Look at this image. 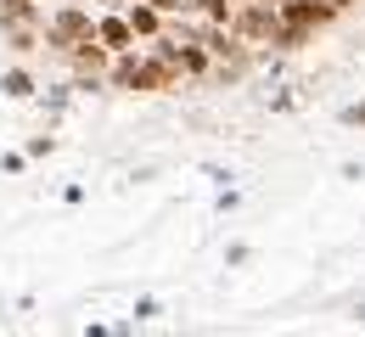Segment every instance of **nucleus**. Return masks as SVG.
<instances>
[{
  "label": "nucleus",
  "mask_w": 365,
  "mask_h": 337,
  "mask_svg": "<svg viewBox=\"0 0 365 337\" xmlns=\"http://www.w3.org/2000/svg\"><path fill=\"white\" fill-rule=\"evenodd\" d=\"M91 34H96V23H91V11H79V6H62L46 23V46L51 51H73V46H85Z\"/></svg>",
  "instance_id": "obj_1"
},
{
  "label": "nucleus",
  "mask_w": 365,
  "mask_h": 337,
  "mask_svg": "<svg viewBox=\"0 0 365 337\" xmlns=\"http://www.w3.org/2000/svg\"><path fill=\"white\" fill-rule=\"evenodd\" d=\"M225 23L242 34V40H275V34H281V11H275V0H253V6H242V11L225 17Z\"/></svg>",
  "instance_id": "obj_2"
},
{
  "label": "nucleus",
  "mask_w": 365,
  "mask_h": 337,
  "mask_svg": "<svg viewBox=\"0 0 365 337\" xmlns=\"http://www.w3.org/2000/svg\"><path fill=\"white\" fill-rule=\"evenodd\" d=\"M169 85H175V62H163V56H158V62H140V56H135L124 90H169Z\"/></svg>",
  "instance_id": "obj_3"
},
{
  "label": "nucleus",
  "mask_w": 365,
  "mask_h": 337,
  "mask_svg": "<svg viewBox=\"0 0 365 337\" xmlns=\"http://www.w3.org/2000/svg\"><path fill=\"white\" fill-rule=\"evenodd\" d=\"M68 56H73V68H79V73H85V79H96V73H101V68H107V46H101V40H85V46H73L68 51Z\"/></svg>",
  "instance_id": "obj_4"
},
{
  "label": "nucleus",
  "mask_w": 365,
  "mask_h": 337,
  "mask_svg": "<svg viewBox=\"0 0 365 337\" xmlns=\"http://www.w3.org/2000/svg\"><path fill=\"white\" fill-rule=\"evenodd\" d=\"M96 40H101L107 51H124L135 34H130V23H124V17H101V23H96Z\"/></svg>",
  "instance_id": "obj_5"
},
{
  "label": "nucleus",
  "mask_w": 365,
  "mask_h": 337,
  "mask_svg": "<svg viewBox=\"0 0 365 337\" xmlns=\"http://www.w3.org/2000/svg\"><path fill=\"white\" fill-rule=\"evenodd\" d=\"M158 17H163V11H152V6L140 0V6H130L124 23H130V34H158Z\"/></svg>",
  "instance_id": "obj_6"
},
{
  "label": "nucleus",
  "mask_w": 365,
  "mask_h": 337,
  "mask_svg": "<svg viewBox=\"0 0 365 337\" xmlns=\"http://www.w3.org/2000/svg\"><path fill=\"white\" fill-rule=\"evenodd\" d=\"M0 90H6V96H34V79H29L23 68H11V73L0 79Z\"/></svg>",
  "instance_id": "obj_7"
},
{
  "label": "nucleus",
  "mask_w": 365,
  "mask_h": 337,
  "mask_svg": "<svg viewBox=\"0 0 365 337\" xmlns=\"http://www.w3.org/2000/svg\"><path fill=\"white\" fill-rule=\"evenodd\" d=\"M191 6H202L214 23H225V17H230V0H191Z\"/></svg>",
  "instance_id": "obj_8"
},
{
  "label": "nucleus",
  "mask_w": 365,
  "mask_h": 337,
  "mask_svg": "<svg viewBox=\"0 0 365 337\" xmlns=\"http://www.w3.org/2000/svg\"><path fill=\"white\" fill-rule=\"evenodd\" d=\"M146 6H152V11H185L191 0H146Z\"/></svg>",
  "instance_id": "obj_9"
},
{
  "label": "nucleus",
  "mask_w": 365,
  "mask_h": 337,
  "mask_svg": "<svg viewBox=\"0 0 365 337\" xmlns=\"http://www.w3.org/2000/svg\"><path fill=\"white\" fill-rule=\"evenodd\" d=\"M343 124H365V107H343Z\"/></svg>",
  "instance_id": "obj_10"
},
{
  "label": "nucleus",
  "mask_w": 365,
  "mask_h": 337,
  "mask_svg": "<svg viewBox=\"0 0 365 337\" xmlns=\"http://www.w3.org/2000/svg\"><path fill=\"white\" fill-rule=\"evenodd\" d=\"M326 6H349V0H326Z\"/></svg>",
  "instance_id": "obj_11"
}]
</instances>
